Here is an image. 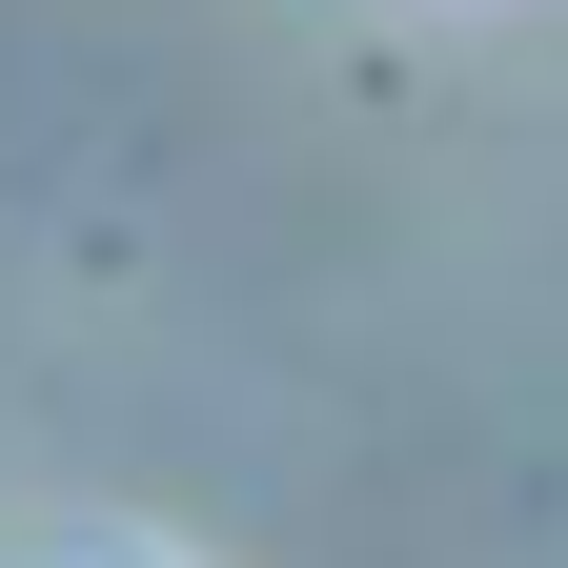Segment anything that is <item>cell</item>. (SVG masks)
Returning <instances> with one entry per match:
<instances>
[{
    "label": "cell",
    "mask_w": 568,
    "mask_h": 568,
    "mask_svg": "<svg viewBox=\"0 0 568 568\" xmlns=\"http://www.w3.org/2000/svg\"><path fill=\"white\" fill-rule=\"evenodd\" d=\"M61 568H163V548H61Z\"/></svg>",
    "instance_id": "obj_1"
}]
</instances>
